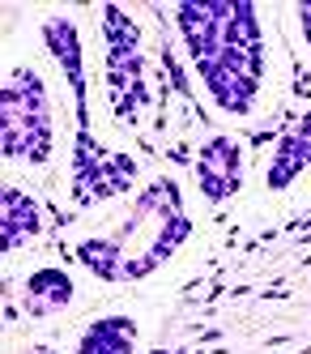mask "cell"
Returning a JSON list of instances; mask_svg holds the SVG:
<instances>
[{
  "mask_svg": "<svg viewBox=\"0 0 311 354\" xmlns=\"http://www.w3.org/2000/svg\"><path fill=\"white\" fill-rule=\"evenodd\" d=\"M188 60L222 115H252L265 90V26L252 0H184L175 5Z\"/></svg>",
  "mask_w": 311,
  "mask_h": 354,
  "instance_id": "obj_1",
  "label": "cell"
},
{
  "mask_svg": "<svg viewBox=\"0 0 311 354\" xmlns=\"http://www.w3.org/2000/svg\"><path fill=\"white\" fill-rule=\"evenodd\" d=\"M192 231L196 226L184 214L179 184L171 175H158L137 192L128 218L111 235L77 243V261L102 282H137V277H149L158 265H167Z\"/></svg>",
  "mask_w": 311,
  "mask_h": 354,
  "instance_id": "obj_2",
  "label": "cell"
},
{
  "mask_svg": "<svg viewBox=\"0 0 311 354\" xmlns=\"http://www.w3.org/2000/svg\"><path fill=\"white\" fill-rule=\"evenodd\" d=\"M43 43L51 60L60 64L73 90V111H77V137H73V205L77 209H94L102 201H115L133 188L137 180V158L133 154H115V149L98 145L90 129V103H86V52H82V35L68 17H47L43 21Z\"/></svg>",
  "mask_w": 311,
  "mask_h": 354,
  "instance_id": "obj_3",
  "label": "cell"
},
{
  "mask_svg": "<svg viewBox=\"0 0 311 354\" xmlns=\"http://www.w3.org/2000/svg\"><path fill=\"white\" fill-rule=\"evenodd\" d=\"M0 145L5 158L43 167L56 154V120H51V98L43 77L30 64H13L5 73L0 90Z\"/></svg>",
  "mask_w": 311,
  "mask_h": 354,
  "instance_id": "obj_4",
  "label": "cell"
},
{
  "mask_svg": "<svg viewBox=\"0 0 311 354\" xmlns=\"http://www.w3.org/2000/svg\"><path fill=\"white\" fill-rule=\"evenodd\" d=\"M102 39H107V103L120 129H137L141 111L149 107L145 86V56H141V30L133 13L120 5H102Z\"/></svg>",
  "mask_w": 311,
  "mask_h": 354,
  "instance_id": "obj_5",
  "label": "cell"
},
{
  "mask_svg": "<svg viewBox=\"0 0 311 354\" xmlns=\"http://www.w3.org/2000/svg\"><path fill=\"white\" fill-rule=\"evenodd\" d=\"M196 184L209 205H222L243 188V145L235 137H209L196 154Z\"/></svg>",
  "mask_w": 311,
  "mask_h": 354,
  "instance_id": "obj_6",
  "label": "cell"
},
{
  "mask_svg": "<svg viewBox=\"0 0 311 354\" xmlns=\"http://www.w3.org/2000/svg\"><path fill=\"white\" fill-rule=\"evenodd\" d=\"M311 167V111H303L286 133L277 137V149H273V162L265 171V184L273 192L299 184V175Z\"/></svg>",
  "mask_w": 311,
  "mask_h": 354,
  "instance_id": "obj_7",
  "label": "cell"
},
{
  "mask_svg": "<svg viewBox=\"0 0 311 354\" xmlns=\"http://www.w3.org/2000/svg\"><path fill=\"white\" fill-rule=\"evenodd\" d=\"M68 303H73V277L64 269H35L26 277L21 308L30 320H51V316H60Z\"/></svg>",
  "mask_w": 311,
  "mask_h": 354,
  "instance_id": "obj_8",
  "label": "cell"
},
{
  "mask_svg": "<svg viewBox=\"0 0 311 354\" xmlns=\"http://www.w3.org/2000/svg\"><path fill=\"white\" fill-rule=\"evenodd\" d=\"M0 226H5V252L26 248V243L43 231L39 201L26 192V188H17V184H5V196H0Z\"/></svg>",
  "mask_w": 311,
  "mask_h": 354,
  "instance_id": "obj_9",
  "label": "cell"
},
{
  "mask_svg": "<svg viewBox=\"0 0 311 354\" xmlns=\"http://www.w3.org/2000/svg\"><path fill=\"white\" fill-rule=\"evenodd\" d=\"M77 354H137V320L133 316L94 320L77 342Z\"/></svg>",
  "mask_w": 311,
  "mask_h": 354,
  "instance_id": "obj_10",
  "label": "cell"
},
{
  "mask_svg": "<svg viewBox=\"0 0 311 354\" xmlns=\"http://www.w3.org/2000/svg\"><path fill=\"white\" fill-rule=\"evenodd\" d=\"M294 17H299V30H303L307 47H311V5H299V9H294Z\"/></svg>",
  "mask_w": 311,
  "mask_h": 354,
  "instance_id": "obj_11",
  "label": "cell"
},
{
  "mask_svg": "<svg viewBox=\"0 0 311 354\" xmlns=\"http://www.w3.org/2000/svg\"><path fill=\"white\" fill-rule=\"evenodd\" d=\"M21 354H56V350H51V346H26Z\"/></svg>",
  "mask_w": 311,
  "mask_h": 354,
  "instance_id": "obj_12",
  "label": "cell"
}]
</instances>
